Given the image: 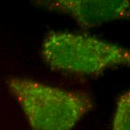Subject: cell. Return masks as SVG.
Here are the masks:
<instances>
[{
  "label": "cell",
  "instance_id": "cell-1",
  "mask_svg": "<svg viewBox=\"0 0 130 130\" xmlns=\"http://www.w3.org/2000/svg\"><path fill=\"white\" fill-rule=\"evenodd\" d=\"M8 88L33 130H71L93 106L91 96L26 78H13Z\"/></svg>",
  "mask_w": 130,
  "mask_h": 130
},
{
  "label": "cell",
  "instance_id": "cell-2",
  "mask_svg": "<svg viewBox=\"0 0 130 130\" xmlns=\"http://www.w3.org/2000/svg\"><path fill=\"white\" fill-rule=\"evenodd\" d=\"M41 56L53 70L79 76L98 75L130 63L127 48L88 34L69 32H50L43 41Z\"/></svg>",
  "mask_w": 130,
  "mask_h": 130
},
{
  "label": "cell",
  "instance_id": "cell-3",
  "mask_svg": "<svg viewBox=\"0 0 130 130\" xmlns=\"http://www.w3.org/2000/svg\"><path fill=\"white\" fill-rule=\"evenodd\" d=\"M40 4L50 11L71 17L85 29L129 16V2L127 0H57Z\"/></svg>",
  "mask_w": 130,
  "mask_h": 130
},
{
  "label": "cell",
  "instance_id": "cell-4",
  "mask_svg": "<svg viewBox=\"0 0 130 130\" xmlns=\"http://www.w3.org/2000/svg\"><path fill=\"white\" fill-rule=\"evenodd\" d=\"M130 95L126 92L117 102L116 111L113 122V130H129Z\"/></svg>",
  "mask_w": 130,
  "mask_h": 130
}]
</instances>
